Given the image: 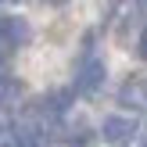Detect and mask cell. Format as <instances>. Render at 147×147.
Segmentation results:
<instances>
[{"label":"cell","instance_id":"cell-1","mask_svg":"<svg viewBox=\"0 0 147 147\" xmlns=\"http://www.w3.org/2000/svg\"><path fill=\"white\" fill-rule=\"evenodd\" d=\"M100 133H104V140H108V144L126 147V144H133V136H136V122H133V119H126V115H111V119H104Z\"/></svg>","mask_w":147,"mask_h":147},{"label":"cell","instance_id":"cell-2","mask_svg":"<svg viewBox=\"0 0 147 147\" xmlns=\"http://www.w3.org/2000/svg\"><path fill=\"white\" fill-rule=\"evenodd\" d=\"M104 83V61H86L76 76V90L79 93H93L97 86Z\"/></svg>","mask_w":147,"mask_h":147},{"label":"cell","instance_id":"cell-3","mask_svg":"<svg viewBox=\"0 0 147 147\" xmlns=\"http://www.w3.org/2000/svg\"><path fill=\"white\" fill-rule=\"evenodd\" d=\"M32 40V32H29V25L22 18H14V14H7L4 18V43L7 47H22V43Z\"/></svg>","mask_w":147,"mask_h":147},{"label":"cell","instance_id":"cell-4","mask_svg":"<svg viewBox=\"0 0 147 147\" xmlns=\"http://www.w3.org/2000/svg\"><path fill=\"white\" fill-rule=\"evenodd\" d=\"M119 97H122V104H129V108H147V83L144 79H129Z\"/></svg>","mask_w":147,"mask_h":147},{"label":"cell","instance_id":"cell-5","mask_svg":"<svg viewBox=\"0 0 147 147\" xmlns=\"http://www.w3.org/2000/svg\"><path fill=\"white\" fill-rule=\"evenodd\" d=\"M18 144H22V147H40L43 136H40L36 126H18Z\"/></svg>","mask_w":147,"mask_h":147},{"label":"cell","instance_id":"cell-6","mask_svg":"<svg viewBox=\"0 0 147 147\" xmlns=\"http://www.w3.org/2000/svg\"><path fill=\"white\" fill-rule=\"evenodd\" d=\"M136 50H140V57H144V61H147V29H144V32H140V43H136Z\"/></svg>","mask_w":147,"mask_h":147}]
</instances>
